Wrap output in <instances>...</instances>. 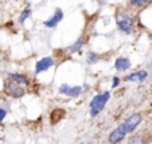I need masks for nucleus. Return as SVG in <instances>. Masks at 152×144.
Here are the masks:
<instances>
[{
  "label": "nucleus",
  "instance_id": "nucleus-1",
  "mask_svg": "<svg viewBox=\"0 0 152 144\" xmlns=\"http://www.w3.org/2000/svg\"><path fill=\"white\" fill-rule=\"evenodd\" d=\"M110 100V92L105 91L103 94H99L91 100L89 103V110H91V116H96L104 110L107 102Z\"/></svg>",
  "mask_w": 152,
  "mask_h": 144
},
{
  "label": "nucleus",
  "instance_id": "nucleus-2",
  "mask_svg": "<svg viewBox=\"0 0 152 144\" xmlns=\"http://www.w3.org/2000/svg\"><path fill=\"white\" fill-rule=\"evenodd\" d=\"M116 23H118L119 29L124 34H132L134 32V19L128 13L119 11L116 13Z\"/></svg>",
  "mask_w": 152,
  "mask_h": 144
},
{
  "label": "nucleus",
  "instance_id": "nucleus-3",
  "mask_svg": "<svg viewBox=\"0 0 152 144\" xmlns=\"http://www.w3.org/2000/svg\"><path fill=\"white\" fill-rule=\"evenodd\" d=\"M4 92H5V95H8V96H11V97H16V99L26 95V89H24L23 87L12 83L11 80L4 81Z\"/></svg>",
  "mask_w": 152,
  "mask_h": 144
},
{
  "label": "nucleus",
  "instance_id": "nucleus-4",
  "mask_svg": "<svg viewBox=\"0 0 152 144\" xmlns=\"http://www.w3.org/2000/svg\"><path fill=\"white\" fill-rule=\"evenodd\" d=\"M126 135H127L126 127H124V124H120V126L116 127V128L110 134V136H108V142H110L111 144H118L126 137Z\"/></svg>",
  "mask_w": 152,
  "mask_h": 144
},
{
  "label": "nucleus",
  "instance_id": "nucleus-5",
  "mask_svg": "<svg viewBox=\"0 0 152 144\" xmlns=\"http://www.w3.org/2000/svg\"><path fill=\"white\" fill-rule=\"evenodd\" d=\"M53 64H55V60H53V58H51V56L40 59L36 63V66H35V75H39V73H42L44 71H48Z\"/></svg>",
  "mask_w": 152,
  "mask_h": 144
},
{
  "label": "nucleus",
  "instance_id": "nucleus-6",
  "mask_svg": "<svg viewBox=\"0 0 152 144\" xmlns=\"http://www.w3.org/2000/svg\"><path fill=\"white\" fill-rule=\"evenodd\" d=\"M142 120H143V118H142V115H140V113H134V115L129 116V118L123 123L124 127H126L127 134L134 131V129L136 128L140 123H142Z\"/></svg>",
  "mask_w": 152,
  "mask_h": 144
},
{
  "label": "nucleus",
  "instance_id": "nucleus-7",
  "mask_svg": "<svg viewBox=\"0 0 152 144\" xmlns=\"http://www.w3.org/2000/svg\"><path fill=\"white\" fill-rule=\"evenodd\" d=\"M59 92L66 96L69 97H76L81 94V87L80 86H68V84H61L60 88H59Z\"/></svg>",
  "mask_w": 152,
  "mask_h": 144
},
{
  "label": "nucleus",
  "instance_id": "nucleus-8",
  "mask_svg": "<svg viewBox=\"0 0 152 144\" xmlns=\"http://www.w3.org/2000/svg\"><path fill=\"white\" fill-rule=\"evenodd\" d=\"M63 18H64L63 11H61L60 8H56L55 13H53L50 19H47V20L44 21V26L48 27V28H53V27H56L61 20H63Z\"/></svg>",
  "mask_w": 152,
  "mask_h": 144
},
{
  "label": "nucleus",
  "instance_id": "nucleus-9",
  "mask_svg": "<svg viewBox=\"0 0 152 144\" xmlns=\"http://www.w3.org/2000/svg\"><path fill=\"white\" fill-rule=\"evenodd\" d=\"M8 80H11L12 83L23 87V88L29 86V79H28V76H26L24 73H15V72L10 73V75H8Z\"/></svg>",
  "mask_w": 152,
  "mask_h": 144
},
{
  "label": "nucleus",
  "instance_id": "nucleus-10",
  "mask_svg": "<svg viewBox=\"0 0 152 144\" xmlns=\"http://www.w3.org/2000/svg\"><path fill=\"white\" fill-rule=\"evenodd\" d=\"M148 76V72L144 71V69H140V71H136V72H132L129 75H127L124 77V80L127 81H137V83H143V81L147 79Z\"/></svg>",
  "mask_w": 152,
  "mask_h": 144
},
{
  "label": "nucleus",
  "instance_id": "nucleus-11",
  "mask_svg": "<svg viewBox=\"0 0 152 144\" xmlns=\"http://www.w3.org/2000/svg\"><path fill=\"white\" fill-rule=\"evenodd\" d=\"M129 67H131V61H129L128 58H119V59H116L115 68L118 69L119 72L127 71V69H129Z\"/></svg>",
  "mask_w": 152,
  "mask_h": 144
},
{
  "label": "nucleus",
  "instance_id": "nucleus-12",
  "mask_svg": "<svg viewBox=\"0 0 152 144\" xmlns=\"http://www.w3.org/2000/svg\"><path fill=\"white\" fill-rule=\"evenodd\" d=\"M31 13H32V10H31V7H27V8H24L23 11H21V13L19 15V23H24V21L27 20V19L31 16Z\"/></svg>",
  "mask_w": 152,
  "mask_h": 144
},
{
  "label": "nucleus",
  "instance_id": "nucleus-13",
  "mask_svg": "<svg viewBox=\"0 0 152 144\" xmlns=\"http://www.w3.org/2000/svg\"><path fill=\"white\" fill-rule=\"evenodd\" d=\"M81 47H83V37L77 39V40H76V42L74 43V44H72V47L69 48V52H71V53L77 52V51L81 50Z\"/></svg>",
  "mask_w": 152,
  "mask_h": 144
},
{
  "label": "nucleus",
  "instance_id": "nucleus-14",
  "mask_svg": "<svg viewBox=\"0 0 152 144\" xmlns=\"http://www.w3.org/2000/svg\"><path fill=\"white\" fill-rule=\"evenodd\" d=\"M150 3L151 1H148V0H131V5H135V7H145Z\"/></svg>",
  "mask_w": 152,
  "mask_h": 144
},
{
  "label": "nucleus",
  "instance_id": "nucleus-15",
  "mask_svg": "<svg viewBox=\"0 0 152 144\" xmlns=\"http://www.w3.org/2000/svg\"><path fill=\"white\" fill-rule=\"evenodd\" d=\"M97 60H99V56H97L96 53L89 52L88 55H87V61H88V64H94V63H96Z\"/></svg>",
  "mask_w": 152,
  "mask_h": 144
},
{
  "label": "nucleus",
  "instance_id": "nucleus-16",
  "mask_svg": "<svg viewBox=\"0 0 152 144\" xmlns=\"http://www.w3.org/2000/svg\"><path fill=\"white\" fill-rule=\"evenodd\" d=\"M127 144H144V140H143V137L140 136V135H136V136L131 137Z\"/></svg>",
  "mask_w": 152,
  "mask_h": 144
},
{
  "label": "nucleus",
  "instance_id": "nucleus-17",
  "mask_svg": "<svg viewBox=\"0 0 152 144\" xmlns=\"http://www.w3.org/2000/svg\"><path fill=\"white\" fill-rule=\"evenodd\" d=\"M7 113H8V111H7V108L5 107H3L1 104H0V121H3L5 119V116H7Z\"/></svg>",
  "mask_w": 152,
  "mask_h": 144
},
{
  "label": "nucleus",
  "instance_id": "nucleus-18",
  "mask_svg": "<svg viewBox=\"0 0 152 144\" xmlns=\"http://www.w3.org/2000/svg\"><path fill=\"white\" fill-rule=\"evenodd\" d=\"M119 83H120V79H119L118 76H115V77H113V83H112V87H113V88H115V87H118V86H119Z\"/></svg>",
  "mask_w": 152,
  "mask_h": 144
},
{
  "label": "nucleus",
  "instance_id": "nucleus-19",
  "mask_svg": "<svg viewBox=\"0 0 152 144\" xmlns=\"http://www.w3.org/2000/svg\"><path fill=\"white\" fill-rule=\"evenodd\" d=\"M148 68H150V71L152 72V58H151V60H150V64H148Z\"/></svg>",
  "mask_w": 152,
  "mask_h": 144
},
{
  "label": "nucleus",
  "instance_id": "nucleus-20",
  "mask_svg": "<svg viewBox=\"0 0 152 144\" xmlns=\"http://www.w3.org/2000/svg\"><path fill=\"white\" fill-rule=\"evenodd\" d=\"M150 37H151V39H152V35H151V36H150Z\"/></svg>",
  "mask_w": 152,
  "mask_h": 144
},
{
  "label": "nucleus",
  "instance_id": "nucleus-21",
  "mask_svg": "<svg viewBox=\"0 0 152 144\" xmlns=\"http://www.w3.org/2000/svg\"><path fill=\"white\" fill-rule=\"evenodd\" d=\"M0 142H1V139H0Z\"/></svg>",
  "mask_w": 152,
  "mask_h": 144
}]
</instances>
